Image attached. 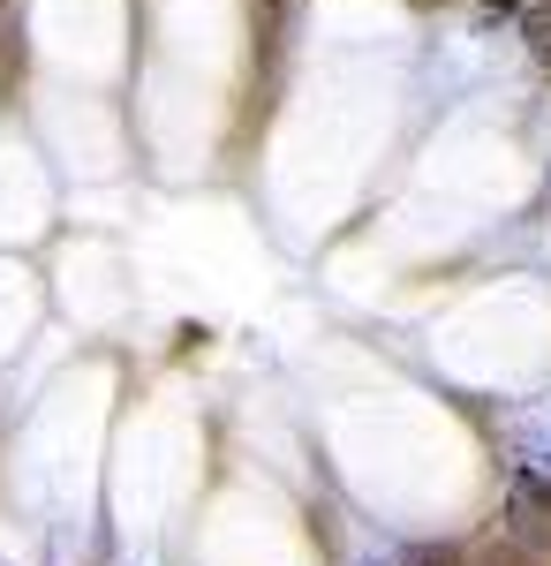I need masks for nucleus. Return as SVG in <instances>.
Here are the masks:
<instances>
[{"mask_svg": "<svg viewBox=\"0 0 551 566\" xmlns=\"http://www.w3.org/2000/svg\"><path fill=\"white\" fill-rule=\"evenodd\" d=\"M507 528L529 544V552H551V483L537 469H521L507 491Z\"/></svg>", "mask_w": 551, "mask_h": 566, "instance_id": "1", "label": "nucleus"}, {"mask_svg": "<svg viewBox=\"0 0 551 566\" xmlns=\"http://www.w3.org/2000/svg\"><path fill=\"white\" fill-rule=\"evenodd\" d=\"M521 45H529V61L551 69V0H521Z\"/></svg>", "mask_w": 551, "mask_h": 566, "instance_id": "2", "label": "nucleus"}, {"mask_svg": "<svg viewBox=\"0 0 551 566\" xmlns=\"http://www.w3.org/2000/svg\"><path fill=\"white\" fill-rule=\"evenodd\" d=\"M401 566H461V552H446V544H430V552H408Z\"/></svg>", "mask_w": 551, "mask_h": 566, "instance_id": "3", "label": "nucleus"}, {"mask_svg": "<svg viewBox=\"0 0 551 566\" xmlns=\"http://www.w3.org/2000/svg\"><path fill=\"white\" fill-rule=\"evenodd\" d=\"M484 8H513V0H484Z\"/></svg>", "mask_w": 551, "mask_h": 566, "instance_id": "4", "label": "nucleus"}]
</instances>
